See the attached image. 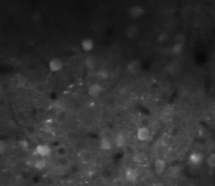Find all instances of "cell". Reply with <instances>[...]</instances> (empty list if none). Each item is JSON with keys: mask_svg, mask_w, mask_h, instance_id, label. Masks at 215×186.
<instances>
[{"mask_svg": "<svg viewBox=\"0 0 215 186\" xmlns=\"http://www.w3.org/2000/svg\"><path fill=\"white\" fill-rule=\"evenodd\" d=\"M51 149L47 144H39L37 146L34 152V155L40 156H47L50 155Z\"/></svg>", "mask_w": 215, "mask_h": 186, "instance_id": "6da1fadb", "label": "cell"}, {"mask_svg": "<svg viewBox=\"0 0 215 186\" xmlns=\"http://www.w3.org/2000/svg\"><path fill=\"white\" fill-rule=\"evenodd\" d=\"M62 62L57 59H53L49 62V69L52 71H59L62 69Z\"/></svg>", "mask_w": 215, "mask_h": 186, "instance_id": "7a4b0ae2", "label": "cell"}, {"mask_svg": "<svg viewBox=\"0 0 215 186\" xmlns=\"http://www.w3.org/2000/svg\"><path fill=\"white\" fill-rule=\"evenodd\" d=\"M101 92H102V87L99 84H92L88 89L89 94L91 96H94V97L98 96L99 94H101Z\"/></svg>", "mask_w": 215, "mask_h": 186, "instance_id": "3957f363", "label": "cell"}, {"mask_svg": "<svg viewBox=\"0 0 215 186\" xmlns=\"http://www.w3.org/2000/svg\"><path fill=\"white\" fill-rule=\"evenodd\" d=\"M138 177V172L135 168H128L125 172V179L128 181H135Z\"/></svg>", "mask_w": 215, "mask_h": 186, "instance_id": "277c9868", "label": "cell"}, {"mask_svg": "<svg viewBox=\"0 0 215 186\" xmlns=\"http://www.w3.org/2000/svg\"><path fill=\"white\" fill-rule=\"evenodd\" d=\"M127 69L131 73L135 74L140 71V62L138 60H133L131 61L127 66Z\"/></svg>", "mask_w": 215, "mask_h": 186, "instance_id": "5b68a950", "label": "cell"}, {"mask_svg": "<svg viewBox=\"0 0 215 186\" xmlns=\"http://www.w3.org/2000/svg\"><path fill=\"white\" fill-rule=\"evenodd\" d=\"M202 160H203V156L197 154V153H194V154L190 155L189 156V162L192 165H195V166L199 165L202 162Z\"/></svg>", "mask_w": 215, "mask_h": 186, "instance_id": "8992f818", "label": "cell"}, {"mask_svg": "<svg viewBox=\"0 0 215 186\" xmlns=\"http://www.w3.org/2000/svg\"><path fill=\"white\" fill-rule=\"evenodd\" d=\"M148 136H149V131H148L147 128L140 127L137 130V137L139 140L145 141V140H147L148 138Z\"/></svg>", "mask_w": 215, "mask_h": 186, "instance_id": "52a82bcc", "label": "cell"}, {"mask_svg": "<svg viewBox=\"0 0 215 186\" xmlns=\"http://www.w3.org/2000/svg\"><path fill=\"white\" fill-rule=\"evenodd\" d=\"M130 15L132 16V17L134 18H137V17H140L143 13H144V9L142 7L140 6H135V7H132L130 9Z\"/></svg>", "mask_w": 215, "mask_h": 186, "instance_id": "ba28073f", "label": "cell"}, {"mask_svg": "<svg viewBox=\"0 0 215 186\" xmlns=\"http://www.w3.org/2000/svg\"><path fill=\"white\" fill-rule=\"evenodd\" d=\"M125 34L128 38H134L138 34V29L135 26H129L126 29Z\"/></svg>", "mask_w": 215, "mask_h": 186, "instance_id": "9c48e42d", "label": "cell"}, {"mask_svg": "<svg viewBox=\"0 0 215 186\" xmlns=\"http://www.w3.org/2000/svg\"><path fill=\"white\" fill-rule=\"evenodd\" d=\"M12 82H13V84L15 86H17V87H23V86L25 85V79H24L22 76L16 75L13 79H12Z\"/></svg>", "mask_w": 215, "mask_h": 186, "instance_id": "30bf717a", "label": "cell"}, {"mask_svg": "<svg viewBox=\"0 0 215 186\" xmlns=\"http://www.w3.org/2000/svg\"><path fill=\"white\" fill-rule=\"evenodd\" d=\"M82 49H84L85 51L88 52V51H91L94 47V43L92 40L90 39H85L84 41L82 42Z\"/></svg>", "mask_w": 215, "mask_h": 186, "instance_id": "8fae6325", "label": "cell"}, {"mask_svg": "<svg viewBox=\"0 0 215 186\" xmlns=\"http://www.w3.org/2000/svg\"><path fill=\"white\" fill-rule=\"evenodd\" d=\"M165 168V162L163 160L161 159H158L156 161L155 163V169H156V172L158 173V174H160V173H162L163 170Z\"/></svg>", "mask_w": 215, "mask_h": 186, "instance_id": "7c38bea8", "label": "cell"}, {"mask_svg": "<svg viewBox=\"0 0 215 186\" xmlns=\"http://www.w3.org/2000/svg\"><path fill=\"white\" fill-rule=\"evenodd\" d=\"M115 143L118 147H122L125 144V136L122 133H119L115 138Z\"/></svg>", "mask_w": 215, "mask_h": 186, "instance_id": "4fadbf2b", "label": "cell"}, {"mask_svg": "<svg viewBox=\"0 0 215 186\" xmlns=\"http://www.w3.org/2000/svg\"><path fill=\"white\" fill-rule=\"evenodd\" d=\"M160 143L162 146H167L169 143H170V135L169 133H163L161 135V137L160 139Z\"/></svg>", "mask_w": 215, "mask_h": 186, "instance_id": "5bb4252c", "label": "cell"}, {"mask_svg": "<svg viewBox=\"0 0 215 186\" xmlns=\"http://www.w3.org/2000/svg\"><path fill=\"white\" fill-rule=\"evenodd\" d=\"M160 119H161V121H163L164 123H169L172 121V115L168 112H163L160 115Z\"/></svg>", "mask_w": 215, "mask_h": 186, "instance_id": "9a60e30c", "label": "cell"}, {"mask_svg": "<svg viewBox=\"0 0 215 186\" xmlns=\"http://www.w3.org/2000/svg\"><path fill=\"white\" fill-rule=\"evenodd\" d=\"M47 161H45V159H44V158H37L34 167L36 168H38V169H43V168H45V167H47Z\"/></svg>", "mask_w": 215, "mask_h": 186, "instance_id": "2e32d148", "label": "cell"}, {"mask_svg": "<svg viewBox=\"0 0 215 186\" xmlns=\"http://www.w3.org/2000/svg\"><path fill=\"white\" fill-rule=\"evenodd\" d=\"M182 50H183V44H175L171 49V53L173 54V55H179V54L182 53Z\"/></svg>", "mask_w": 215, "mask_h": 186, "instance_id": "e0dca14e", "label": "cell"}, {"mask_svg": "<svg viewBox=\"0 0 215 186\" xmlns=\"http://www.w3.org/2000/svg\"><path fill=\"white\" fill-rule=\"evenodd\" d=\"M180 172H181V168L178 166L172 167L170 169V176L172 178H176L180 175Z\"/></svg>", "mask_w": 215, "mask_h": 186, "instance_id": "ac0fdd59", "label": "cell"}, {"mask_svg": "<svg viewBox=\"0 0 215 186\" xmlns=\"http://www.w3.org/2000/svg\"><path fill=\"white\" fill-rule=\"evenodd\" d=\"M100 147L102 148V149H104V150H109V149H110V147H111L110 140L102 139V140H101V142H100Z\"/></svg>", "mask_w": 215, "mask_h": 186, "instance_id": "d6986e66", "label": "cell"}, {"mask_svg": "<svg viewBox=\"0 0 215 186\" xmlns=\"http://www.w3.org/2000/svg\"><path fill=\"white\" fill-rule=\"evenodd\" d=\"M57 163H59V165L61 168H65L70 164V160L66 156H61V158L57 159Z\"/></svg>", "mask_w": 215, "mask_h": 186, "instance_id": "ffe728a7", "label": "cell"}, {"mask_svg": "<svg viewBox=\"0 0 215 186\" xmlns=\"http://www.w3.org/2000/svg\"><path fill=\"white\" fill-rule=\"evenodd\" d=\"M97 77L100 80H105L109 77V72L106 69H100L97 72Z\"/></svg>", "mask_w": 215, "mask_h": 186, "instance_id": "44dd1931", "label": "cell"}, {"mask_svg": "<svg viewBox=\"0 0 215 186\" xmlns=\"http://www.w3.org/2000/svg\"><path fill=\"white\" fill-rule=\"evenodd\" d=\"M81 158L82 159L84 162H89L91 158H92V155H91V153L88 151H84L81 155Z\"/></svg>", "mask_w": 215, "mask_h": 186, "instance_id": "7402d4cb", "label": "cell"}, {"mask_svg": "<svg viewBox=\"0 0 215 186\" xmlns=\"http://www.w3.org/2000/svg\"><path fill=\"white\" fill-rule=\"evenodd\" d=\"M20 148L22 151H27L29 150V143L26 141V140H20V141L18 143Z\"/></svg>", "mask_w": 215, "mask_h": 186, "instance_id": "603a6c76", "label": "cell"}, {"mask_svg": "<svg viewBox=\"0 0 215 186\" xmlns=\"http://www.w3.org/2000/svg\"><path fill=\"white\" fill-rule=\"evenodd\" d=\"M146 160V156L144 154H135L134 156V161L136 163H142Z\"/></svg>", "mask_w": 215, "mask_h": 186, "instance_id": "cb8c5ba5", "label": "cell"}, {"mask_svg": "<svg viewBox=\"0 0 215 186\" xmlns=\"http://www.w3.org/2000/svg\"><path fill=\"white\" fill-rule=\"evenodd\" d=\"M85 62L86 67L89 68V69H93L95 67V65H96V62H95V60L92 59V57H86Z\"/></svg>", "mask_w": 215, "mask_h": 186, "instance_id": "d4e9b609", "label": "cell"}, {"mask_svg": "<svg viewBox=\"0 0 215 186\" xmlns=\"http://www.w3.org/2000/svg\"><path fill=\"white\" fill-rule=\"evenodd\" d=\"M207 163H208V165L210 168H215V154H212L209 156Z\"/></svg>", "mask_w": 215, "mask_h": 186, "instance_id": "484cf974", "label": "cell"}, {"mask_svg": "<svg viewBox=\"0 0 215 186\" xmlns=\"http://www.w3.org/2000/svg\"><path fill=\"white\" fill-rule=\"evenodd\" d=\"M112 137V133L110 130H105L102 131V139H108L110 140Z\"/></svg>", "mask_w": 215, "mask_h": 186, "instance_id": "4316f807", "label": "cell"}, {"mask_svg": "<svg viewBox=\"0 0 215 186\" xmlns=\"http://www.w3.org/2000/svg\"><path fill=\"white\" fill-rule=\"evenodd\" d=\"M185 41V36L184 34H178L175 37V42L178 44H184Z\"/></svg>", "mask_w": 215, "mask_h": 186, "instance_id": "83f0119b", "label": "cell"}, {"mask_svg": "<svg viewBox=\"0 0 215 186\" xmlns=\"http://www.w3.org/2000/svg\"><path fill=\"white\" fill-rule=\"evenodd\" d=\"M126 153L129 156H135V148L133 146H127L126 149H125Z\"/></svg>", "mask_w": 215, "mask_h": 186, "instance_id": "f1b7e54d", "label": "cell"}, {"mask_svg": "<svg viewBox=\"0 0 215 186\" xmlns=\"http://www.w3.org/2000/svg\"><path fill=\"white\" fill-rule=\"evenodd\" d=\"M35 89L38 93H44L45 91V86L43 84H37L35 86Z\"/></svg>", "mask_w": 215, "mask_h": 186, "instance_id": "f546056e", "label": "cell"}, {"mask_svg": "<svg viewBox=\"0 0 215 186\" xmlns=\"http://www.w3.org/2000/svg\"><path fill=\"white\" fill-rule=\"evenodd\" d=\"M16 117H17V119H19V121H23L24 119H25V118H26V115H25V113L23 112V111H19V112L16 114Z\"/></svg>", "mask_w": 215, "mask_h": 186, "instance_id": "4dcf8cb0", "label": "cell"}, {"mask_svg": "<svg viewBox=\"0 0 215 186\" xmlns=\"http://www.w3.org/2000/svg\"><path fill=\"white\" fill-rule=\"evenodd\" d=\"M149 124H150L149 119L144 118V119H141V126H142L143 128H147V127H148V126H149Z\"/></svg>", "mask_w": 215, "mask_h": 186, "instance_id": "1f68e13d", "label": "cell"}, {"mask_svg": "<svg viewBox=\"0 0 215 186\" xmlns=\"http://www.w3.org/2000/svg\"><path fill=\"white\" fill-rule=\"evenodd\" d=\"M139 43H140V44H142L143 46H147V45L150 43V41H149V39L147 38V37H142V38L140 39Z\"/></svg>", "mask_w": 215, "mask_h": 186, "instance_id": "d6a6232c", "label": "cell"}, {"mask_svg": "<svg viewBox=\"0 0 215 186\" xmlns=\"http://www.w3.org/2000/svg\"><path fill=\"white\" fill-rule=\"evenodd\" d=\"M6 149H7L6 144L3 141H0V154H3V153L6 151Z\"/></svg>", "mask_w": 215, "mask_h": 186, "instance_id": "836d02e7", "label": "cell"}, {"mask_svg": "<svg viewBox=\"0 0 215 186\" xmlns=\"http://www.w3.org/2000/svg\"><path fill=\"white\" fill-rule=\"evenodd\" d=\"M178 133H179V131L176 129V128H172L171 129V131H170V133H169V135L170 136H172V137H175V136L178 134Z\"/></svg>", "mask_w": 215, "mask_h": 186, "instance_id": "e575fe53", "label": "cell"}, {"mask_svg": "<svg viewBox=\"0 0 215 186\" xmlns=\"http://www.w3.org/2000/svg\"><path fill=\"white\" fill-rule=\"evenodd\" d=\"M41 19H42V17H41V14L40 13H35L34 15V17H32V20H34V22H39L40 20H41Z\"/></svg>", "mask_w": 215, "mask_h": 186, "instance_id": "d590c367", "label": "cell"}, {"mask_svg": "<svg viewBox=\"0 0 215 186\" xmlns=\"http://www.w3.org/2000/svg\"><path fill=\"white\" fill-rule=\"evenodd\" d=\"M115 102H116V99H115V97L114 96H110L109 98L107 99V103L109 105H114L115 104Z\"/></svg>", "mask_w": 215, "mask_h": 186, "instance_id": "8d00e7d4", "label": "cell"}, {"mask_svg": "<svg viewBox=\"0 0 215 186\" xmlns=\"http://www.w3.org/2000/svg\"><path fill=\"white\" fill-rule=\"evenodd\" d=\"M166 40H167V35L165 34H161L159 36V38H158V41L160 43H162V42H164V41H166Z\"/></svg>", "mask_w": 215, "mask_h": 186, "instance_id": "74e56055", "label": "cell"}, {"mask_svg": "<svg viewBox=\"0 0 215 186\" xmlns=\"http://www.w3.org/2000/svg\"><path fill=\"white\" fill-rule=\"evenodd\" d=\"M27 131H29V133H34V126H32V125L28 126V128H27Z\"/></svg>", "mask_w": 215, "mask_h": 186, "instance_id": "f35d334b", "label": "cell"}, {"mask_svg": "<svg viewBox=\"0 0 215 186\" xmlns=\"http://www.w3.org/2000/svg\"><path fill=\"white\" fill-rule=\"evenodd\" d=\"M45 109L44 108H42V107H40V108H38V113L39 114H43V113H45Z\"/></svg>", "mask_w": 215, "mask_h": 186, "instance_id": "ab89813d", "label": "cell"}, {"mask_svg": "<svg viewBox=\"0 0 215 186\" xmlns=\"http://www.w3.org/2000/svg\"><path fill=\"white\" fill-rule=\"evenodd\" d=\"M2 45H3V47H9V44H7V42L6 43L5 42L2 43Z\"/></svg>", "mask_w": 215, "mask_h": 186, "instance_id": "60d3db41", "label": "cell"}, {"mask_svg": "<svg viewBox=\"0 0 215 186\" xmlns=\"http://www.w3.org/2000/svg\"><path fill=\"white\" fill-rule=\"evenodd\" d=\"M153 186H162V185H161L160 183H155V184L153 185Z\"/></svg>", "mask_w": 215, "mask_h": 186, "instance_id": "b9f144b4", "label": "cell"}]
</instances>
